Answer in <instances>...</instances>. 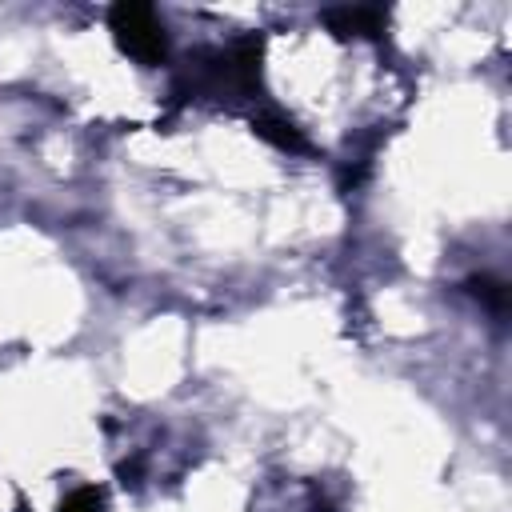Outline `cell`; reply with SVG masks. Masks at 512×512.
Returning <instances> with one entry per match:
<instances>
[{
	"mask_svg": "<svg viewBox=\"0 0 512 512\" xmlns=\"http://www.w3.org/2000/svg\"><path fill=\"white\" fill-rule=\"evenodd\" d=\"M108 28H112L120 52H128L132 60H140V64H164L168 36H164L160 16L148 4H136V0L112 4L108 8Z\"/></svg>",
	"mask_w": 512,
	"mask_h": 512,
	"instance_id": "obj_1",
	"label": "cell"
},
{
	"mask_svg": "<svg viewBox=\"0 0 512 512\" xmlns=\"http://www.w3.org/2000/svg\"><path fill=\"white\" fill-rule=\"evenodd\" d=\"M324 24L336 36H380L388 24V12L384 8H328Z\"/></svg>",
	"mask_w": 512,
	"mask_h": 512,
	"instance_id": "obj_2",
	"label": "cell"
},
{
	"mask_svg": "<svg viewBox=\"0 0 512 512\" xmlns=\"http://www.w3.org/2000/svg\"><path fill=\"white\" fill-rule=\"evenodd\" d=\"M252 132H256L260 140H268V144L284 148V152H304V148H308L304 132H300L292 120H284L280 112H272V108H264V112H256V116H252Z\"/></svg>",
	"mask_w": 512,
	"mask_h": 512,
	"instance_id": "obj_3",
	"label": "cell"
},
{
	"mask_svg": "<svg viewBox=\"0 0 512 512\" xmlns=\"http://www.w3.org/2000/svg\"><path fill=\"white\" fill-rule=\"evenodd\" d=\"M468 292H472L488 312H496V316L508 312V284H504V280H496V276H472V280H468Z\"/></svg>",
	"mask_w": 512,
	"mask_h": 512,
	"instance_id": "obj_4",
	"label": "cell"
},
{
	"mask_svg": "<svg viewBox=\"0 0 512 512\" xmlns=\"http://www.w3.org/2000/svg\"><path fill=\"white\" fill-rule=\"evenodd\" d=\"M60 512H104V492L92 488V484H84V488H76V492L64 496Z\"/></svg>",
	"mask_w": 512,
	"mask_h": 512,
	"instance_id": "obj_5",
	"label": "cell"
},
{
	"mask_svg": "<svg viewBox=\"0 0 512 512\" xmlns=\"http://www.w3.org/2000/svg\"><path fill=\"white\" fill-rule=\"evenodd\" d=\"M316 512H332V508H328V504H316Z\"/></svg>",
	"mask_w": 512,
	"mask_h": 512,
	"instance_id": "obj_6",
	"label": "cell"
}]
</instances>
